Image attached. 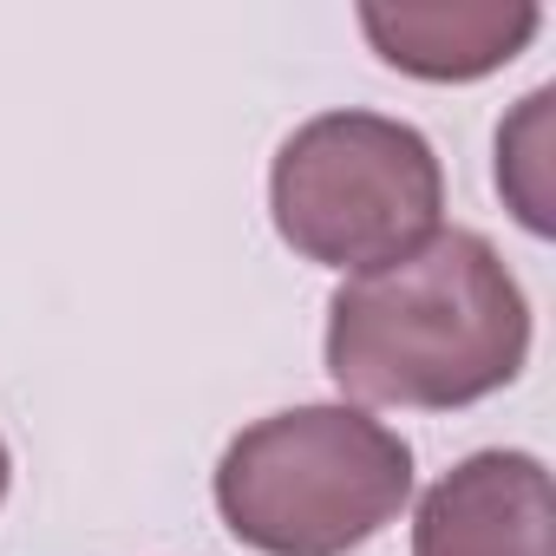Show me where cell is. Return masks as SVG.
Instances as JSON below:
<instances>
[{"label":"cell","mask_w":556,"mask_h":556,"mask_svg":"<svg viewBox=\"0 0 556 556\" xmlns=\"http://www.w3.org/2000/svg\"><path fill=\"white\" fill-rule=\"evenodd\" d=\"M523 354V289L478 229H432L328 302V374L354 406L452 413L510 387Z\"/></svg>","instance_id":"cell-1"},{"label":"cell","mask_w":556,"mask_h":556,"mask_svg":"<svg viewBox=\"0 0 556 556\" xmlns=\"http://www.w3.org/2000/svg\"><path fill=\"white\" fill-rule=\"evenodd\" d=\"M413 497V445L361 406L255 419L216 465V510L262 556H348Z\"/></svg>","instance_id":"cell-2"},{"label":"cell","mask_w":556,"mask_h":556,"mask_svg":"<svg viewBox=\"0 0 556 556\" xmlns=\"http://www.w3.org/2000/svg\"><path fill=\"white\" fill-rule=\"evenodd\" d=\"M268 210L302 262L361 275L439 229L445 170L439 151L400 118L321 112L275 151Z\"/></svg>","instance_id":"cell-3"},{"label":"cell","mask_w":556,"mask_h":556,"mask_svg":"<svg viewBox=\"0 0 556 556\" xmlns=\"http://www.w3.org/2000/svg\"><path fill=\"white\" fill-rule=\"evenodd\" d=\"M413 556H556V491L530 452H471L413 517Z\"/></svg>","instance_id":"cell-4"},{"label":"cell","mask_w":556,"mask_h":556,"mask_svg":"<svg viewBox=\"0 0 556 556\" xmlns=\"http://www.w3.org/2000/svg\"><path fill=\"white\" fill-rule=\"evenodd\" d=\"M543 27L536 8H497V0H439V8H361V34L393 73L432 79V86H465L497 66H510L530 34Z\"/></svg>","instance_id":"cell-5"},{"label":"cell","mask_w":556,"mask_h":556,"mask_svg":"<svg viewBox=\"0 0 556 556\" xmlns=\"http://www.w3.org/2000/svg\"><path fill=\"white\" fill-rule=\"evenodd\" d=\"M549 92H530L523 99V112L497 131V184L510 190V203H517V216H523V229H549V190H543V151H549Z\"/></svg>","instance_id":"cell-6"},{"label":"cell","mask_w":556,"mask_h":556,"mask_svg":"<svg viewBox=\"0 0 556 556\" xmlns=\"http://www.w3.org/2000/svg\"><path fill=\"white\" fill-rule=\"evenodd\" d=\"M8 478H14V465H8V439H0V497H8Z\"/></svg>","instance_id":"cell-7"}]
</instances>
